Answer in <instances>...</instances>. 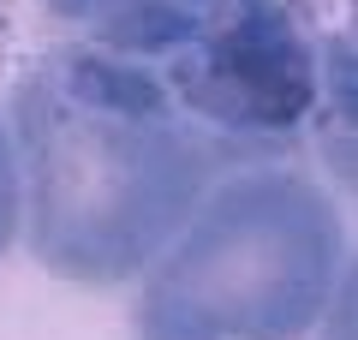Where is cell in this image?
I'll return each mask as SVG.
<instances>
[{
    "label": "cell",
    "instance_id": "obj_1",
    "mask_svg": "<svg viewBox=\"0 0 358 340\" xmlns=\"http://www.w3.org/2000/svg\"><path fill=\"white\" fill-rule=\"evenodd\" d=\"M6 132L24 197L18 239L78 287L138 281L227 173L275 162L192 120L155 66L78 36L18 72Z\"/></svg>",
    "mask_w": 358,
    "mask_h": 340
},
{
    "label": "cell",
    "instance_id": "obj_2",
    "mask_svg": "<svg viewBox=\"0 0 358 340\" xmlns=\"http://www.w3.org/2000/svg\"><path fill=\"white\" fill-rule=\"evenodd\" d=\"M352 281L329 185L293 162L227 173L138 275V340H310Z\"/></svg>",
    "mask_w": 358,
    "mask_h": 340
},
{
    "label": "cell",
    "instance_id": "obj_3",
    "mask_svg": "<svg viewBox=\"0 0 358 340\" xmlns=\"http://www.w3.org/2000/svg\"><path fill=\"white\" fill-rule=\"evenodd\" d=\"M54 18L78 24L90 48L126 54V60L162 66L203 42L221 18H233L245 0H42Z\"/></svg>",
    "mask_w": 358,
    "mask_h": 340
},
{
    "label": "cell",
    "instance_id": "obj_4",
    "mask_svg": "<svg viewBox=\"0 0 358 340\" xmlns=\"http://www.w3.org/2000/svg\"><path fill=\"white\" fill-rule=\"evenodd\" d=\"M18 215H24V197H18V155H13V132L0 120V257L13 251V239H18Z\"/></svg>",
    "mask_w": 358,
    "mask_h": 340
}]
</instances>
